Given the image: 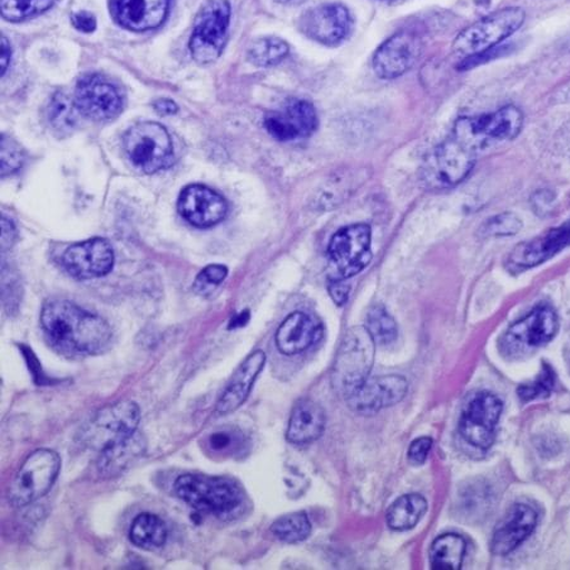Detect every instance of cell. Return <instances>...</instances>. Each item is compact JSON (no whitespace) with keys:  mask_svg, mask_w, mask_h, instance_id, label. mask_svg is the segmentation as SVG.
Instances as JSON below:
<instances>
[{"mask_svg":"<svg viewBox=\"0 0 570 570\" xmlns=\"http://www.w3.org/2000/svg\"><path fill=\"white\" fill-rule=\"evenodd\" d=\"M41 326L56 348L72 356H96L111 341L110 326L101 316L60 298L43 305Z\"/></svg>","mask_w":570,"mask_h":570,"instance_id":"1","label":"cell"},{"mask_svg":"<svg viewBox=\"0 0 570 570\" xmlns=\"http://www.w3.org/2000/svg\"><path fill=\"white\" fill-rule=\"evenodd\" d=\"M174 491L195 511L220 520L236 518L246 502L240 485L228 476L186 473L176 480Z\"/></svg>","mask_w":570,"mask_h":570,"instance_id":"2","label":"cell"},{"mask_svg":"<svg viewBox=\"0 0 570 570\" xmlns=\"http://www.w3.org/2000/svg\"><path fill=\"white\" fill-rule=\"evenodd\" d=\"M376 343L364 326L344 334L332 371V383L342 396H348L370 377L375 362Z\"/></svg>","mask_w":570,"mask_h":570,"instance_id":"3","label":"cell"},{"mask_svg":"<svg viewBox=\"0 0 570 570\" xmlns=\"http://www.w3.org/2000/svg\"><path fill=\"white\" fill-rule=\"evenodd\" d=\"M141 410L134 401L124 400L97 411L80 430L82 445L98 453L138 433Z\"/></svg>","mask_w":570,"mask_h":570,"instance_id":"4","label":"cell"},{"mask_svg":"<svg viewBox=\"0 0 570 570\" xmlns=\"http://www.w3.org/2000/svg\"><path fill=\"white\" fill-rule=\"evenodd\" d=\"M522 120L519 108L507 106L491 115L458 119L452 138L476 155L485 148L517 138Z\"/></svg>","mask_w":570,"mask_h":570,"instance_id":"5","label":"cell"},{"mask_svg":"<svg viewBox=\"0 0 570 570\" xmlns=\"http://www.w3.org/2000/svg\"><path fill=\"white\" fill-rule=\"evenodd\" d=\"M126 156L137 171L153 175L173 165L174 145L166 128L156 121L130 127L124 139Z\"/></svg>","mask_w":570,"mask_h":570,"instance_id":"6","label":"cell"},{"mask_svg":"<svg viewBox=\"0 0 570 570\" xmlns=\"http://www.w3.org/2000/svg\"><path fill=\"white\" fill-rule=\"evenodd\" d=\"M61 470V458L52 450H37L26 458L8 491L9 503L24 508L50 492Z\"/></svg>","mask_w":570,"mask_h":570,"instance_id":"7","label":"cell"},{"mask_svg":"<svg viewBox=\"0 0 570 570\" xmlns=\"http://www.w3.org/2000/svg\"><path fill=\"white\" fill-rule=\"evenodd\" d=\"M523 22H525V12L521 8L501 9V11L466 27L458 35L453 43V51L465 59L489 51L515 33Z\"/></svg>","mask_w":570,"mask_h":570,"instance_id":"8","label":"cell"},{"mask_svg":"<svg viewBox=\"0 0 570 570\" xmlns=\"http://www.w3.org/2000/svg\"><path fill=\"white\" fill-rule=\"evenodd\" d=\"M230 16L229 0H208L204 4L189 42L194 61L208 65L220 58L227 45Z\"/></svg>","mask_w":570,"mask_h":570,"instance_id":"9","label":"cell"},{"mask_svg":"<svg viewBox=\"0 0 570 570\" xmlns=\"http://www.w3.org/2000/svg\"><path fill=\"white\" fill-rule=\"evenodd\" d=\"M557 331L556 312L546 305L538 306L504 333L500 342L501 352L509 358H520L553 340Z\"/></svg>","mask_w":570,"mask_h":570,"instance_id":"10","label":"cell"},{"mask_svg":"<svg viewBox=\"0 0 570 570\" xmlns=\"http://www.w3.org/2000/svg\"><path fill=\"white\" fill-rule=\"evenodd\" d=\"M371 227L364 223L353 224L335 233L328 248L336 271L334 278H351L371 264Z\"/></svg>","mask_w":570,"mask_h":570,"instance_id":"11","label":"cell"},{"mask_svg":"<svg viewBox=\"0 0 570 570\" xmlns=\"http://www.w3.org/2000/svg\"><path fill=\"white\" fill-rule=\"evenodd\" d=\"M475 154L451 138L439 146L423 167V180L429 189L453 188L472 171Z\"/></svg>","mask_w":570,"mask_h":570,"instance_id":"12","label":"cell"},{"mask_svg":"<svg viewBox=\"0 0 570 570\" xmlns=\"http://www.w3.org/2000/svg\"><path fill=\"white\" fill-rule=\"evenodd\" d=\"M502 403L491 392H480L463 410L460 432L464 441L479 450H490L497 439Z\"/></svg>","mask_w":570,"mask_h":570,"instance_id":"13","label":"cell"},{"mask_svg":"<svg viewBox=\"0 0 570 570\" xmlns=\"http://www.w3.org/2000/svg\"><path fill=\"white\" fill-rule=\"evenodd\" d=\"M75 105L81 116L96 121L117 118L124 110L125 101L114 82L100 73L81 78L73 92Z\"/></svg>","mask_w":570,"mask_h":570,"instance_id":"14","label":"cell"},{"mask_svg":"<svg viewBox=\"0 0 570 570\" xmlns=\"http://www.w3.org/2000/svg\"><path fill=\"white\" fill-rule=\"evenodd\" d=\"M353 27L347 7L341 3H325L307 9L298 20L303 35L324 46L341 45L350 36Z\"/></svg>","mask_w":570,"mask_h":570,"instance_id":"15","label":"cell"},{"mask_svg":"<svg viewBox=\"0 0 570 570\" xmlns=\"http://www.w3.org/2000/svg\"><path fill=\"white\" fill-rule=\"evenodd\" d=\"M320 126L316 110L311 101L295 99L282 109L269 111L265 118L267 132L279 142H293L311 137Z\"/></svg>","mask_w":570,"mask_h":570,"instance_id":"16","label":"cell"},{"mask_svg":"<svg viewBox=\"0 0 570 570\" xmlns=\"http://www.w3.org/2000/svg\"><path fill=\"white\" fill-rule=\"evenodd\" d=\"M63 268L78 279L106 276L114 269L115 252L105 238H91L77 243L65 250Z\"/></svg>","mask_w":570,"mask_h":570,"instance_id":"17","label":"cell"},{"mask_svg":"<svg viewBox=\"0 0 570 570\" xmlns=\"http://www.w3.org/2000/svg\"><path fill=\"white\" fill-rule=\"evenodd\" d=\"M409 383L397 375L368 379L358 389L345 396L348 406L362 415H373L382 409L391 407L403 401Z\"/></svg>","mask_w":570,"mask_h":570,"instance_id":"18","label":"cell"},{"mask_svg":"<svg viewBox=\"0 0 570 570\" xmlns=\"http://www.w3.org/2000/svg\"><path fill=\"white\" fill-rule=\"evenodd\" d=\"M422 41L413 32H399L383 42L373 55L372 67L383 80L397 79L414 67Z\"/></svg>","mask_w":570,"mask_h":570,"instance_id":"19","label":"cell"},{"mask_svg":"<svg viewBox=\"0 0 570 570\" xmlns=\"http://www.w3.org/2000/svg\"><path fill=\"white\" fill-rule=\"evenodd\" d=\"M181 217L196 228H210L226 219L228 203L207 186L195 184L185 188L177 200Z\"/></svg>","mask_w":570,"mask_h":570,"instance_id":"20","label":"cell"},{"mask_svg":"<svg viewBox=\"0 0 570 570\" xmlns=\"http://www.w3.org/2000/svg\"><path fill=\"white\" fill-rule=\"evenodd\" d=\"M570 246V222L562 227L550 229L534 239L523 242L513 249L507 261V266L513 273L544 264L558 252Z\"/></svg>","mask_w":570,"mask_h":570,"instance_id":"21","label":"cell"},{"mask_svg":"<svg viewBox=\"0 0 570 570\" xmlns=\"http://www.w3.org/2000/svg\"><path fill=\"white\" fill-rule=\"evenodd\" d=\"M171 0H110L115 20L134 32L160 27L167 17Z\"/></svg>","mask_w":570,"mask_h":570,"instance_id":"22","label":"cell"},{"mask_svg":"<svg viewBox=\"0 0 570 570\" xmlns=\"http://www.w3.org/2000/svg\"><path fill=\"white\" fill-rule=\"evenodd\" d=\"M538 513L528 504L517 503L502 519L492 538L491 550L497 556H508L520 547L535 530Z\"/></svg>","mask_w":570,"mask_h":570,"instance_id":"23","label":"cell"},{"mask_svg":"<svg viewBox=\"0 0 570 570\" xmlns=\"http://www.w3.org/2000/svg\"><path fill=\"white\" fill-rule=\"evenodd\" d=\"M266 354L264 351H256L240 364L239 368L232 377L226 390H224L215 413L220 416L228 415L246 403L254 389L255 382L264 370Z\"/></svg>","mask_w":570,"mask_h":570,"instance_id":"24","label":"cell"},{"mask_svg":"<svg viewBox=\"0 0 570 570\" xmlns=\"http://www.w3.org/2000/svg\"><path fill=\"white\" fill-rule=\"evenodd\" d=\"M322 326L309 315L295 312L289 314L279 325L276 333V345L285 356H295L309 350L314 343L320 341Z\"/></svg>","mask_w":570,"mask_h":570,"instance_id":"25","label":"cell"},{"mask_svg":"<svg viewBox=\"0 0 570 570\" xmlns=\"http://www.w3.org/2000/svg\"><path fill=\"white\" fill-rule=\"evenodd\" d=\"M325 423L324 409L312 399H302L289 416L286 439L295 445L311 444L323 435Z\"/></svg>","mask_w":570,"mask_h":570,"instance_id":"26","label":"cell"},{"mask_svg":"<svg viewBox=\"0 0 570 570\" xmlns=\"http://www.w3.org/2000/svg\"><path fill=\"white\" fill-rule=\"evenodd\" d=\"M146 452V443L141 434L137 433L128 441L121 442L99 453L97 460L98 471L105 476H115L125 472Z\"/></svg>","mask_w":570,"mask_h":570,"instance_id":"27","label":"cell"},{"mask_svg":"<svg viewBox=\"0 0 570 570\" xmlns=\"http://www.w3.org/2000/svg\"><path fill=\"white\" fill-rule=\"evenodd\" d=\"M168 537L166 523L155 513L144 512L138 515L129 530L132 544L144 550L160 549L166 544Z\"/></svg>","mask_w":570,"mask_h":570,"instance_id":"28","label":"cell"},{"mask_svg":"<svg viewBox=\"0 0 570 570\" xmlns=\"http://www.w3.org/2000/svg\"><path fill=\"white\" fill-rule=\"evenodd\" d=\"M426 511L428 502L422 494H405L392 503L387 512V525L395 531L414 529Z\"/></svg>","mask_w":570,"mask_h":570,"instance_id":"29","label":"cell"},{"mask_svg":"<svg viewBox=\"0 0 570 570\" xmlns=\"http://www.w3.org/2000/svg\"><path fill=\"white\" fill-rule=\"evenodd\" d=\"M465 549V540L460 535L445 534L439 537L430 548V566L436 570L461 569Z\"/></svg>","mask_w":570,"mask_h":570,"instance_id":"30","label":"cell"},{"mask_svg":"<svg viewBox=\"0 0 570 570\" xmlns=\"http://www.w3.org/2000/svg\"><path fill=\"white\" fill-rule=\"evenodd\" d=\"M49 124L56 134L68 136L77 129L81 116L73 98L62 91L56 92L48 110Z\"/></svg>","mask_w":570,"mask_h":570,"instance_id":"31","label":"cell"},{"mask_svg":"<svg viewBox=\"0 0 570 570\" xmlns=\"http://www.w3.org/2000/svg\"><path fill=\"white\" fill-rule=\"evenodd\" d=\"M289 52L288 45L277 37H262L249 46L248 59L259 68L275 67L284 61Z\"/></svg>","mask_w":570,"mask_h":570,"instance_id":"32","label":"cell"},{"mask_svg":"<svg viewBox=\"0 0 570 570\" xmlns=\"http://www.w3.org/2000/svg\"><path fill=\"white\" fill-rule=\"evenodd\" d=\"M271 532L284 543H302L312 534V522L305 512L288 513L273 523Z\"/></svg>","mask_w":570,"mask_h":570,"instance_id":"33","label":"cell"},{"mask_svg":"<svg viewBox=\"0 0 570 570\" xmlns=\"http://www.w3.org/2000/svg\"><path fill=\"white\" fill-rule=\"evenodd\" d=\"M366 328L376 344L386 347L397 340L399 330L392 317L381 305L372 306L366 317Z\"/></svg>","mask_w":570,"mask_h":570,"instance_id":"34","label":"cell"},{"mask_svg":"<svg viewBox=\"0 0 570 570\" xmlns=\"http://www.w3.org/2000/svg\"><path fill=\"white\" fill-rule=\"evenodd\" d=\"M58 0H0L2 17L9 22L30 20L48 11Z\"/></svg>","mask_w":570,"mask_h":570,"instance_id":"35","label":"cell"},{"mask_svg":"<svg viewBox=\"0 0 570 570\" xmlns=\"http://www.w3.org/2000/svg\"><path fill=\"white\" fill-rule=\"evenodd\" d=\"M245 436L238 430H219L207 439L208 451L214 455H233L245 448Z\"/></svg>","mask_w":570,"mask_h":570,"instance_id":"36","label":"cell"},{"mask_svg":"<svg viewBox=\"0 0 570 570\" xmlns=\"http://www.w3.org/2000/svg\"><path fill=\"white\" fill-rule=\"evenodd\" d=\"M554 372L551 371L547 364H544L543 371H541L539 377L534 382L519 387V397L522 400V403H528V401L537 399L548 397L551 394V391L554 389Z\"/></svg>","mask_w":570,"mask_h":570,"instance_id":"37","label":"cell"},{"mask_svg":"<svg viewBox=\"0 0 570 570\" xmlns=\"http://www.w3.org/2000/svg\"><path fill=\"white\" fill-rule=\"evenodd\" d=\"M23 163L22 147L13 138L2 135V142H0V173H2V176L17 173L23 166Z\"/></svg>","mask_w":570,"mask_h":570,"instance_id":"38","label":"cell"},{"mask_svg":"<svg viewBox=\"0 0 570 570\" xmlns=\"http://www.w3.org/2000/svg\"><path fill=\"white\" fill-rule=\"evenodd\" d=\"M521 227L522 222L515 214L503 213L485 222L481 233L485 237H507L517 235Z\"/></svg>","mask_w":570,"mask_h":570,"instance_id":"39","label":"cell"},{"mask_svg":"<svg viewBox=\"0 0 570 570\" xmlns=\"http://www.w3.org/2000/svg\"><path fill=\"white\" fill-rule=\"evenodd\" d=\"M228 276V268L223 265H209L195 278L194 292L202 296H208L213 289L219 286Z\"/></svg>","mask_w":570,"mask_h":570,"instance_id":"40","label":"cell"},{"mask_svg":"<svg viewBox=\"0 0 570 570\" xmlns=\"http://www.w3.org/2000/svg\"><path fill=\"white\" fill-rule=\"evenodd\" d=\"M433 441L428 436L419 438L411 443L409 450V460L414 464H424L428 460L430 451H432Z\"/></svg>","mask_w":570,"mask_h":570,"instance_id":"41","label":"cell"},{"mask_svg":"<svg viewBox=\"0 0 570 570\" xmlns=\"http://www.w3.org/2000/svg\"><path fill=\"white\" fill-rule=\"evenodd\" d=\"M331 297L336 306L347 304L350 298V286L343 283L341 278H332L328 285Z\"/></svg>","mask_w":570,"mask_h":570,"instance_id":"42","label":"cell"},{"mask_svg":"<svg viewBox=\"0 0 570 570\" xmlns=\"http://www.w3.org/2000/svg\"><path fill=\"white\" fill-rule=\"evenodd\" d=\"M72 24L80 32L91 33L97 30V18L89 12L82 11L73 14Z\"/></svg>","mask_w":570,"mask_h":570,"instance_id":"43","label":"cell"},{"mask_svg":"<svg viewBox=\"0 0 570 570\" xmlns=\"http://www.w3.org/2000/svg\"><path fill=\"white\" fill-rule=\"evenodd\" d=\"M17 230L14 224L7 219L2 218V250H8L13 246L16 240Z\"/></svg>","mask_w":570,"mask_h":570,"instance_id":"44","label":"cell"},{"mask_svg":"<svg viewBox=\"0 0 570 570\" xmlns=\"http://www.w3.org/2000/svg\"><path fill=\"white\" fill-rule=\"evenodd\" d=\"M155 109L160 116H175L179 111L176 102L171 99H158L155 101Z\"/></svg>","mask_w":570,"mask_h":570,"instance_id":"45","label":"cell"},{"mask_svg":"<svg viewBox=\"0 0 570 570\" xmlns=\"http://www.w3.org/2000/svg\"><path fill=\"white\" fill-rule=\"evenodd\" d=\"M12 59V48L11 43L2 36V77H4L6 71L8 70L9 63H11Z\"/></svg>","mask_w":570,"mask_h":570,"instance_id":"46","label":"cell"},{"mask_svg":"<svg viewBox=\"0 0 570 570\" xmlns=\"http://www.w3.org/2000/svg\"><path fill=\"white\" fill-rule=\"evenodd\" d=\"M554 99L560 102L570 101V80L556 92Z\"/></svg>","mask_w":570,"mask_h":570,"instance_id":"47","label":"cell"},{"mask_svg":"<svg viewBox=\"0 0 570 570\" xmlns=\"http://www.w3.org/2000/svg\"><path fill=\"white\" fill-rule=\"evenodd\" d=\"M235 322H230L229 328H238V326L246 325L249 320V312H243L235 317Z\"/></svg>","mask_w":570,"mask_h":570,"instance_id":"48","label":"cell"},{"mask_svg":"<svg viewBox=\"0 0 570 570\" xmlns=\"http://www.w3.org/2000/svg\"><path fill=\"white\" fill-rule=\"evenodd\" d=\"M276 2L285 6H298L306 2V0H276Z\"/></svg>","mask_w":570,"mask_h":570,"instance_id":"49","label":"cell"}]
</instances>
